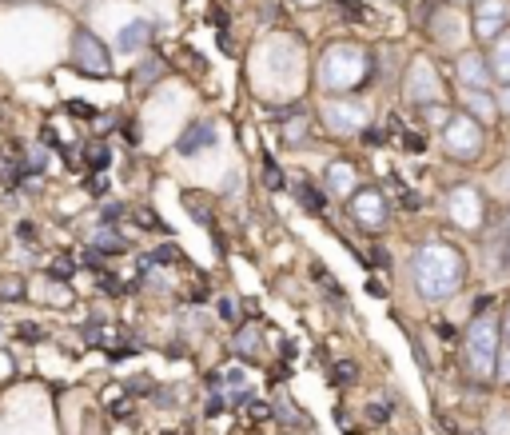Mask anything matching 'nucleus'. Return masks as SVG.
I'll use <instances>...</instances> for the list:
<instances>
[{
  "instance_id": "nucleus-8",
  "label": "nucleus",
  "mask_w": 510,
  "mask_h": 435,
  "mask_svg": "<svg viewBox=\"0 0 510 435\" xmlns=\"http://www.w3.org/2000/svg\"><path fill=\"white\" fill-rule=\"evenodd\" d=\"M510 28V5L506 0H479L471 16V32L479 45H494L498 37Z\"/></svg>"
},
{
  "instance_id": "nucleus-17",
  "label": "nucleus",
  "mask_w": 510,
  "mask_h": 435,
  "mask_svg": "<svg viewBox=\"0 0 510 435\" xmlns=\"http://www.w3.org/2000/svg\"><path fill=\"white\" fill-rule=\"evenodd\" d=\"M148 37H151V25H144V20H132V25L120 32V40H116V45H120L124 52H132L140 45H148Z\"/></svg>"
},
{
  "instance_id": "nucleus-15",
  "label": "nucleus",
  "mask_w": 510,
  "mask_h": 435,
  "mask_svg": "<svg viewBox=\"0 0 510 435\" xmlns=\"http://www.w3.org/2000/svg\"><path fill=\"white\" fill-rule=\"evenodd\" d=\"M491 76L494 80H503V84H510V32H503V37L494 40V48H491Z\"/></svg>"
},
{
  "instance_id": "nucleus-12",
  "label": "nucleus",
  "mask_w": 510,
  "mask_h": 435,
  "mask_svg": "<svg viewBox=\"0 0 510 435\" xmlns=\"http://www.w3.org/2000/svg\"><path fill=\"white\" fill-rule=\"evenodd\" d=\"M212 144H215V124L200 121V124L183 128V136L176 140V152L180 156H200V152H208Z\"/></svg>"
},
{
  "instance_id": "nucleus-20",
  "label": "nucleus",
  "mask_w": 510,
  "mask_h": 435,
  "mask_svg": "<svg viewBox=\"0 0 510 435\" xmlns=\"http://www.w3.org/2000/svg\"><path fill=\"white\" fill-rule=\"evenodd\" d=\"M235 347H240V355L259 352V328H255V324H247V328L240 332V340H235Z\"/></svg>"
},
{
  "instance_id": "nucleus-22",
  "label": "nucleus",
  "mask_w": 510,
  "mask_h": 435,
  "mask_svg": "<svg viewBox=\"0 0 510 435\" xmlns=\"http://www.w3.org/2000/svg\"><path fill=\"white\" fill-rule=\"evenodd\" d=\"M494 188H498V192H503L506 200H510V160H506V164L494 172Z\"/></svg>"
},
{
  "instance_id": "nucleus-18",
  "label": "nucleus",
  "mask_w": 510,
  "mask_h": 435,
  "mask_svg": "<svg viewBox=\"0 0 510 435\" xmlns=\"http://www.w3.org/2000/svg\"><path fill=\"white\" fill-rule=\"evenodd\" d=\"M307 136H311L307 116H291V121H284V140H287V144H303Z\"/></svg>"
},
{
  "instance_id": "nucleus-3",
  "label": "nucleus",
  "mask_w": 510,
  "mask_h": 435,
  "mask_svg": "<svg viewBox=\"0 0 510 435\" xmlns=\"http://www.w3.org/2000/svg\"><path fill=\"white\" fill-rule=\"evenodd\" d=\"M498 340H503V320H498L494 312H474L471 328H466L463 335V360H466V372H471V379H494L498 372Z\"/></svg>"
},
{
  "instance_id": "nucleus-35",
  "label": "nucleus",
  "mask_w": 510,
  "mask_h": 435,
  "mask_svg": "<svg viewBox=\"0 0 510 435\" xmlns=\"http://www.w3.org/2000/svg\"><path fill=\"white\" fill-rule=\"evenodd\" d=\"M503 335H506V344H510V312H506V320H503Z\"/></svg>"
},
{
  "instance_id": "nucleus-28",
  "label": "nucleus",
  "mask_w": 510,
  "mask_h": 435,
  "mask_svg": "<svg viewBox=\"0 0 510 435\" xmlns=\"http://www.w3.org/2000/svg\"><path fill=\"white\" fill-rule=\"evenodd\" d=\"M491 431L494 435H510V419H506V411L498 408V416H494V423H491Z\"/></svg>"
},
{
  "instance_id": "nucleus-9",
  "label": "nucleus",
  "mask_w": 510,
  "mask_h": 435,
  "mask_svg": "<svg viewBox=\"0 0 510 435\" xmlns=\"http://www.w3.org/2000/svg\"><path fill=\"white\" fill-rule=\"evenodd\" d=\"M447 216L459 228H479L483 216H486V204H483V192L474 184H459V188L447 192Z\"/></svg>"
},
{
  "instance_id": "nucleus-21",
  "label": "nucleus",
  "mask_w": 510,
  "mask_h": 435,
  "mask_svg": "<svg viewBox=\"0 0 510 435\" xmlns=\"http://www.w3.org/2000/svg\"><path fill=\"white\" fill-rule=\"evenodd\" d=\"M279 419H287V423H303V416H299V411H296V404H291V399L287 396H279Z\"/></svg>"
},
{
  "instance_id": "nucleus-24",
  "label": "nucleus",
  "mask_w": 510,
  "mask_h": 435,
  "mask_svg": "<svg viewBox=\"0 0 510 435\" xmlns=\"http://www.w3.org/2000/svg\"><path fill=\"white\" fill-rule=\"evenodd\" d=\"M88 164L92 168H108V148L104 144H92L88 148Z\"/></svg>"
},
{
  "instance_id": "nucleus-10",
  "label": "nucleus",
  "mask_w": 510,
  "mask_h": 435,
  "mask_svg": "<svg viewBox=\"0 0 510 435\" xmlns=\"http://www.w3.org/2000/svg\"><path fill=\"white\" fill-rule=\"evenodd\" d=\"M72 64L80 72H88V76H108L112 72V64H108V48L84 28L72 37Z\"/></svg>"
},
{
  "instance_id": "nucleus-37",
  "label": "nucleus",
  "mask_w": 510,
  "mask_h": 435,
  "mask_svg": "<svg viewBox=\"0 0 510 435\" xmlns=\"http://www.w3.org/2000/svg\"><path fill=\"white\" fill-rule=\"evenodd\" d=\"M454 5H466V0H454Z\"/></svg>"
},
{
  "instance_id": "nucleus-34",
  "label": "nucleus",
  "mask_w": 510,
  "mask_h": 435,
  "mask_svg": "<svg viewBox=\"0 0 510 435\" xmlns=\"http://www.w3.org/2000/svg\"><path fill=\"white\" fill-rule=\"evenodd\" d=\"M498 232H503V236H510V208L503 212V224H498Z\"/></svg>"
},
{
  "instance_id": "nucleus-2",
  "label": "nucleus",
  "mask_w": 510,
  "mask_h": 435,
  "mask_svg": "<svg viewBox=\"0 0 510 435\" xmlns=\"http://www.w3.org/2000/svg\"><path fill=\"white\" fill-rule=\"evenodd\" d=\"M371 72V60H367V48L351 45V40H335V45L323 48L316 80L323 92L339 96V92H355Z\"/></svg>"
},
{
  "instance_id": "nucleus-13",
  "label": "nucleus",
  "mask_w": 510,
  "mask_h": 435,
  "mask_svg": "<svg viewBox=\"0 0 510 435\" xmlns=\"http://www.w3.org/2000/svg\"><path fill=\"white\" fill-rule=\"evenodd\" d=\"M323 188H328L331 196H351V188H355L351 160H331L328 172H323Z\"/></svg>"
},
{
  "instance_id": "nucleus-32",
  "label": "nucleus",
  "mask_w": 510,
  "mask_h": 435,
  "mask_svg": "<svg viewBox=\"0 0 510 435\" xmlns=\"http://www.w3.org/2000/svg\"><path fill=\"white\" fill-rule=\"evenodd\" d=\"M247 411H252V419H267V408H264V404H252Z\"/></svg>"
},
{
  "instance_id": "nucleus-29",
  "label": "nucleus",
  "mask_w": 510,
  "mask_h": 435,
  "mask_svg": "<svg viewBox=\"0 0 510 435\" xmlns=\"http://www.w3.org/2000/svg\"><path fill=\"white\" fill-rule=\"evenodd\" d=\"M335 376H339V384H355V364H339Z\"/></svg>"
},
{
  "instance_id": "nucleus-33",
  "label": "nucleus",
  "mask_w": 510,
  "mask_h": 435,
  "mask_svg": "<svg viewBox=\"0 0 510 435\" xmlns=\"http://www.w3.org/2000/svg\"><path fill=\"white\" fill-rule=\"evenodd\" d=\"M498 108H503V112H510V84H506V92L498 96Z\"/></svg>"
},
{
  "instance_id": "nucleus-27",
  "label": "nucleus",
  "mask_w": 510,
  "mask_h": 435,
  "mask_svg": "<svg viewBox=\"0 0 510 435\" xmlns=\"http://www.w3.org/2000/svg\"><path fill=\"white\" fill-rule=\"evenodd\" d=\"M151 260H156V264H172V260H176V244L156 248V252H151Z\"/></svg>"
},
{
  "instance_id": "nucleus-19",
  "label": "nucleus",
  "mask_w": 510,
  "mask_h": 435,
  "mask_svg": "<svg viewBox=\"0 0 510 435\" xmlns=\"http://www.w3.org/2000/svg\"><path fill=\"white\" fill-rule=\"evenodd\" d=\"M296 196L303 200V208H307V212H323V208H328V196H323V192H316V188H311V184H299V188H296Z\"/></svg>"
},
{
  "instance_id": "nucleus-26",
  "label": "nucleus",
  "mask_w": 510,
  "mask_h": 435,
  "mask_svg": "<svg viewBox=\"0 0 510 435\" xmlns=\"http://www.w3.org/2000/svg\"><path fill=\"white\" fill-rule=\"evenodd\" d=\"M96 248H116V252H120L124 240H120L116 232H100V236H96Z\"/></svg>"
},
{
  "instance_id": "nucleus-30",
  "label": "nucleus",
  "mask_w": 510,
  "mask_h": 435,
  "mask_svg": "<svg viewBox=\"0 0 510 435\" xmlns=\"http://www.w3.org/2000/svg\"><path fill=\"white\" fill-rule=\"evenodd\" d=\"M367 411H371V419H375V423H383V419H390V404H371V408H367Z\"/></svg>"
},
{
  "instance_id": "nucleus-23",
  "label": "nucleus",
  "mask_w": 510,
  "mask_h": 435,
  "mask_svg": "<svg viewBox=\"0 0 510 435\" xmlns=\"http://www.w3.org/2000/svg\"><path fill=\"white\" fill-rule=\"evenodd\" d=\"M494 379L510 384V347H503V352H498V372H494Z\"/></svg>"
},
{
  "instance_id": "nucleus-7",
  "label": "nucleus",
  "mask_w": 510,
  "mask_h": 435,
  "mask_svg": "<svg viewBox=\"0 0 510 435\" xmlns=\"http://www.w3.org/2000/svg\"><path fill=\"white\" fill-rule=\"evenodd\" d=\"M319 116H323V124L331 128V133H339V136H351V133H363L367 128V104L363 101H347V96H328L319 108Z\"/></svg>"
},
{
  "instance_id": "nucleus-16",
  "label": "nucleus",
  "mask_w": 510,
  "mask_h": 435,
  "mask_svg": "<svg viewBox=\"0 0 510 435\" xmlns=\"http://www.w3.org/2000/svg\"><path fill=\"white\" fill-rule=\"evenodd\" d=\"M466 108H471V116L479 124H491L498 116V104L491 101V92H466Z\"/></svg>"
},
{
  "instance_id": "nucleus-4",
  "label": "nucleus",
  "mask_w": 510,
  "mask_h": 435,
  "mask_svg": "<svg viewBox=\"0 0 510 435\" xmlns=\"http://www.w3.org/2000/svg\"><path fill=\"white\" fill-rule=\"evenodd\" d=\"M483 144H486V133L471 112H454L442 121V152H447L451 160H463V164L466 160H479Z\"/></svg>"
},
{
  "instance_id": "nucleus-11",
  "label": "nucleus",
  "mask_w": 510,
  "mask_h": 435,
  "mask_svg": "<svg viewBox=\"0 0 510 435\" xmlns=\"http://www.w3.org/2000/svg\"><path fill=\"white\" fill-rule=\"evenodd\" d=\"M454 76H459V84L466 92H486V84L494 80L491 60H486L483 52H463V57L454 60Z\"/></svg>"
},
{
  "instance_id": "nucleus-6",
  "label": "nucleus",
  "mask_w": 510,
  "mask_h": 435,
  "mask_svg": "<svg viewBox=\"0 0 510 435\" xmlns=\"http://www.w3.org/2000/svg\"><path fill=\"white\" fill-rule=\"evenodd\" d=\"M403 92H407V101L415 104V108H431V104L442 101V80H439V72L431 69V60L415 57V60L407 64Z\"/></svg>"
},
{
  "instance_id": "nucleus-25",
  "label": "nucleus",
  "mask_w": 510,
  "mask_h": 435,
  "mask_svg": "<svg viewBox=\"0 0 510 435\" xmlns=\"http://www.w3.org/2000/svg\"><path fill=\"white\" fill-rule=\"evenodd\" d=\"M316 276L323 280V292H328L331 300H343V292H339V284H335V280H331V271H316Z\"/></svg>"
},
{
  "instance_id": "nucleus-31",
  "label": "nucleus",
  "mask_w": 510,
  "mask_h": 435,
  "mask_svg": "<svg viewBox=\"0 0 510 435\" xmlns=\"http://www.w3.org/2000/svg\"><path fill=\"white\" fill-rule=\"evenodd\" d=\"M220 315H224V320H235V303L232 300H220Z\"/></svg>"
},
{
  "instance_id": "nucleus-1",
  "label": "nucleus",
  "mask_w": 510,
  "mask_h": 435,
  "mask_svg": "<svg viewBox=\"0 0 510 435\" xmlns=\"http://www.w3.org/2000/svg\"><path fill=\"white\" fill-rule=\"evenodd\" d=\"M411 284L427 303H442L451 296H459L466 284V256L454 244L431 240L415 248L411 256Z\"/></svg>"
},
{
  "instance_id": "nucleus-5",
  "label": "nucleus",
  "mask_w": 510,
  "mask_h": 435,
  "mask_svg": "<svg viewBox=\"0 0 510 435\" xmlns=\"http://www.w3.org/2000/svg\"><path fill=\"white\" fill-rule=\"evenodd\" d=\"M347 212H351V220L359 224L363 232H383L390 224V204L379 188H355L347 196Z\"/></svg>"
},
{
  "instance_id": "nucleus-14",
  "label": "nucleus",
  "mask_w": 510,
  "mask_h": 435,
  "mask_svg": "<svg viewBox=\"0 0 510 435\" xmlns=\"http://www.w3.org/2000/svg\"><path fill=\"white\" fill-rule=\"evenodd\" d=\"M220 387H224V404H247V396H252V384H247L244 367H227L220 376Z\"/></svg>"
},
{
  "instance_id": "nucleus-36",
  "label": "nucleus",
  "mask_w": 510,
  "mask_h": 435,
  "mask_svg": "<svg viewBox=\"0 0 510 435\" xmlns=\"http://www.w3.org/2000/svg\"><path fill=\"white\" fill-rule=\"evenodd\" d=\"M299 5H319V0H299Z\"/></svg>"
}]
</instances>
